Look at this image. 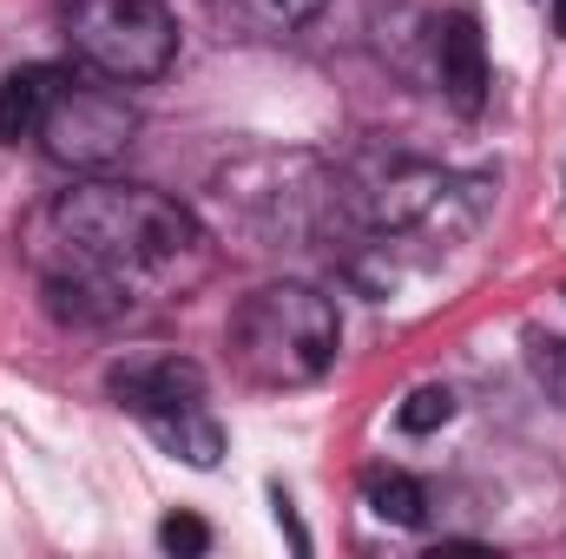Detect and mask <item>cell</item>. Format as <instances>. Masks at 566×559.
Listing matches in <instances>:
<instances>
[{
  "mask_svg": "<svg viewBox=\"0 0 566 559\" xmlns=\"http://www.w3.org/2000/svg\"><path fill=\"white\" fill-rule=\"evenodd\" d=\"M53 231L99 271H145L171 264L198 244V224L178 198L145 184H73L53 198Z\"/></svg>",
  "mask_w": 566,
  "mask_h": 559,
  "instance_id": "cell-1",
  "label": "cell"
},
{
  "mask_svg": "<svg viewBox=\"0 0 566 559\" xmlns=\"http://www.w3.org/2000/svg\"><path fill=\"white\" fill-rule=\"evenodd\" d=\"M336 342H343L336 303L310 283H271V289L244 296L231 316V349H238L244 376L271 382V389L316 382L336 362Z\"/></svg>",
  "mask_w": 566,
  "mask_h": 559,
  "instance_id": "cell-2",
  "label": "cell"
},
{
  "mask_svg": "<svg viewBox=\"0 0 566 559\" xmlns=\"http://www.w3.org/2000/svg\"><path fill=\"white\" fill-rule=\"evenodd\" d=\"M66 40L119 86H151L178 60V20L165 0H66Z\"/></svg>",
  "mask_w": 566,
  "mask_h": 559,
  "instance_id": "cell-3",
  "label": "cell"
},
{
  "mask_svg": "<svg viewBox=\"0 0 566 559\" xmlns=\"http://www.w3.org/2000/svg\"><path fill=\"white\" fill-rule=\"evenodd\" d=\"M139 139V106L119 93V80L93 86V80H60L46 119H40V145L53 165H73V171H99L113 165L126 145Z\"/></svg>",
  "mask_w": 566,
  "mask_h": 559,
  "instance_id": "cell-4",
  "label": "cell"
},
{
  "mask_svg": "<svg viewBox=\"0 0 566 559\" xmlns=\"http://www.w3.org/2000/svg\"><path fill=\"white\" fill-rule=\"evenodd\" d=\"M106 389H113V402L133 409L145 428L205 409V369L185 362V356H126V362H113Z\"/></svg>",
  "mask_w": 566,
  "mask_h": 559,
  "instance_id": "cell-5",
  "label": "cell"
},
{
  "mask_svg": "<svg viewBox=\"0 0 566 559\" xmlns=\"http://www.w3.org/2000/svg\"><path fill=\"white\" fill-rule=\"evenodd\" d=\"M434 80L461 119H474L488 106V40H481L474 13H448L434 27Z\"/></svg>",
  "mask_w": 566,
  "mask_h": 559,
  "instance_id": "cell-6",
  "label": "cell"
},
{
  "mask_svg": "<svg viewBox=\"0 0 566 559\" xmlns=\"http://www.w3.org/2000/svg\"><path fill=\"white\" fill-rule=\"evenodd\" d=\"M60 80H66L60 66H13V73L0 80V139L7 145L40 139V119H46Z\"/></svg>",
  "mask_w": 566,
  "mask_h": 559,
  "instance_id": "cell-7",
  "label": "cell"
},
{
  "mask_svg": "<svg viewBox=\"0 0 566 559\" xmlns=\"http://www.w3.org/2000/svg\"><path fill=\"white\" fill-rule=\"evenodd\" d=\"M363 500H369L389 527H422L428 520L422 481H409V474H396V467H369V474H363Z\"/></svg>",
  "mask_w": 566,
  "mask_h": 559,
  "instance_id": "cell-8",
  "label": "cell"
},
{
  "mask_svg": "<svg viewBox=\"0 0 566 559\" xmlns=\"http://www.w3.org/2000/svg\"><path fill=\"white\" fill-rule=\"evenodd\" d=\"M46 296H53V316H73V323H113L126 309V296L106 277H53Z\"/></svg>",
  "mask_w": 566,
  "mask_h": 559,
  "instance_id": "cell-9",
  "label": "cell"
},
{
  "mask_svg": "<svg viewBox=\"0 0 566 559\" xmlns=\"http://www.w3.org/2000/svg\"><path fill=\"white\" fill-rule=\"evenodd\" d=\"M323 7H329V0H238V13H244L258 33H296V27H310Z\"/></svg>",
  "mask_w": 566,
  "mask_h": 559,
  "instance_id": "cell-10",
  "label": "cell"
},
{
  "mask_svg": "<svg viewBox=\"0 0 566 559\" xmlns=\"http://www.w3.org/2000/svg\"><path fill=\"white\" fill-rule=\"evenodd\" d=\"M448 415H454V395H448L441 382H428V389H416V395L396 409V428H402V434H434V428H448Z\"/></svg>",
  "mask_w": 566,
  "mask_h": 559,
  "instance_id": "cell-11",
  "label": "cell"
},
{
  "mask_svg": "<svg viewBox=\"0 0 566 559\" xmlns=\"http://www.w3.org/2000/svg\"><path fill=\"white\" fill-rule=\"evenodd\" d=\"M527 369H534V382L547 389V402L566 409V336H534V342H527Z\"/></svg>",
  "mask_w": 566,
  "mask_h": 559,
  "instance_id": "cell-12",
  "label": "cell"
},
{
  "mask_svg": "<svg viewBox=\"0 0 566 559\" xmlns=\"http://www.w3.org/2000/svg\"><path fill=\"white\" fill-rule=\"evenodd\" d=\"M158 547H165V553L198 559L205 547H211V527H205L198 514H165V520H158Z\"/></svg>",
  "mask_w": 566,
  "mask_h": 559,
  "instance_id": "cell-13",
  "label": "cell"
},
{
  "mask_svg": "<svg viewBox=\"0 0 566 559\" xmlns=\"http://www.w3.org/2000/svg\"><path fill=\"white\" fill-rule=\"evenodd\" d=\"M554 33H566V0H554Z\"/></svg>",
  "mask_w": 566,
  "mask_h": 559,
  "instance_id": "cell-14",
  "label": "cell"
}]
</instances>
